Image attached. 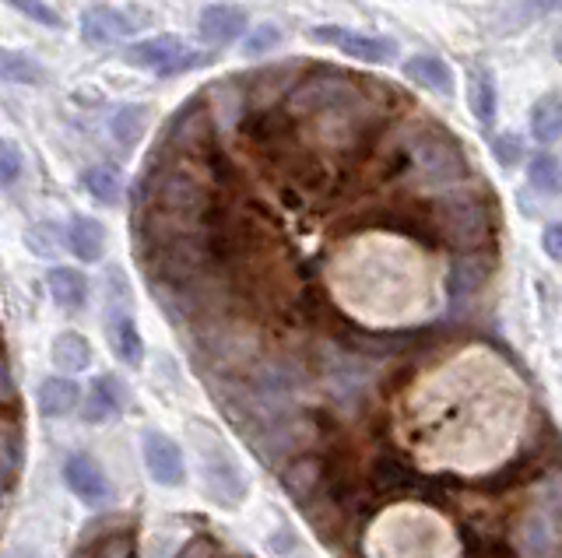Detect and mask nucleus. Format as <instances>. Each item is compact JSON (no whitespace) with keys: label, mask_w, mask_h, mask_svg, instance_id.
<instances>
[{"label":"nucleus","mask_w":562,"mask_h":558,"mask_svg":"<svg viewBox=\"0 0 562 558\" xmlns=\"http://www.w3.org/2000/svg\"><path fill=\"white\" fill-rule=\"evenodd\" d=\"M190 443L198 449V470H201V485L211 502L225 505V510H236L246 499V488L250 481L243 478L236 453L228 449V443L218 435L215 425H207L204 418H190L187 422Z\"/></svg>","instance_id":"obj_1"},{"label":"nucleus","mask_w":562,"mask_h":558,"mask_svg":"<svg viewBox=\"0 0 562 558\" xmlns=\"http://www.w3.org/2000/svg\"><path fill=\"white\" fill-rule=\"evenodd\" d=\"M562 537V470H549L531 499V510L514 527V548L520 558H555Z\"/></svg>","instance_id":"obj_2"},{"label":"nucleus","mask_w":562,"mask_h":558,"mask_svg":"<svg viewBox=\"0 0 562 558\" xmlns=\"http://www.w3.org/2000/svg\"><path fill=\"white\" fill-rule=\"evenodd\" d=\"M439 232L457 250H479L492 239V207L474 190H453L436 201Z\"/></svg>","instance_id":"obj_3"},{"label":"nucleus","mask_w":562,"mask_h":558,"mask_svg":"<svg viewBox=\"0 0 562 558\" xmlns=\"http://www.w3.org/2000/svg\"><path fill=\"white\" fill-rule=\"evenodd\" d=\"M102 327L105 338H110L113 355L123 365H137L145 362V338H140L137 320L131 312V285L127 274L120 267H110V285H105V312H102Z\"/></svg>","instance_id":"obj_4"},{"label":"nucleus","mask_w":562,"mask_h":558,"mask_svg":"<svg viewBox=\"0 0 562 558\" xmlns=\"http://www.w3.org/2000/svg\"><path fill=\"white\" fill-rule=\"evenodd\" d=\"M412 159H415V169L422 172V180H426V186H450L468 176V159L461 145L439 127H426L415 137Z\"/></svg>","instance_id":"obj_5"},{"label":"nucleus","mask_w":562,"mask_h":558,"mask_svg":"<svg viewBox=\"0 0 562 558\" xmlns=\"http://www.w3.org/2000/svg\"><path fill=\"white\" fill-rule=\"evenodd\" d=\"M127 60L140 71H148L155 78H176V75H187L193 67H204L211 57L201 54V49L187 46L180 36H151V39H140L127 49Z\"/></svg>","instance_id":"obj_6"},{"label":"nucleus","mask_w":562,"mask_h":558,"mask_svg":"<svg viewBox=\"0 0 562 558\" xmlns=\"http://www.w3.org/2000/svg\"><path fill=\"white\" fill-rule=\"evenodd\" d=\"M313 43L321 46H334L338 54H345L348 60L359 64H391L397 60V43L386 36H369V32H356L345 25H316L310 32Z\"/></svg>","instance_id":"obj_7"},{"label":"nucleus","mask_w":562,"mask_h":558,"mask_svg":"<svg viewBox=\"0 0 562 558\" xmlns=\"http://www.w3.org/2000/svg\"><path fill=\"white\" fill-rule=\"evenodd\" d=\"M140 453H145V467L155 485L162 488H180L187 481V460L183 449L176 446L172 435L158 432V429H145L140 435Z\"/></svg>","instance_id":"obj_8"},{"label":"nucleus","mask_w":562,"mask_h":558,"mask_svg":"<svg viewBox=\"0 0 562 558\" xmlns=\"http://www.w3.org/2000/svg\"><path fill=\"white\" fill-rule=\"evenodd\" d=\"M64 485L81 505H88V510H99V505H105L113 496V485L105 478V470L99 467L95 457H88V453H70L64 460Z\"/></svg>","instance_id":"obj_9"},{"label":"nucleus","mask_w":562,"mask_h":558,"mask_svg":"<svg viewBox=\"0 0 562 558\" xmlns=\"http://www.w3.org/2000/svg\"><path fill=\"white\" fill-rule=\"evenodd\" d=\"M359 92L351 89V81L341 78V75H330V71H321L313 75L310 81H303L292 95V110L295 113H316V110H338V106H348V102H356Z\"/></svg>","instance_id":"obj_10"},{"label":"nucleus","mask_w":562,"mask_h":558,"mask_svg":"<svg viewBox=\"0 0 562 558\" xmlns=\"http://www.w3.org/2000/svg\"><path fill=\"white\" fill-rule=\"evenodd\" d=\"M137 25H145V22H134L131 14H123L116 8H88L81 14V36L88 46H116L123 39H131Z\"/></svg>","instance_id":"obj_11"},{"label":"nucleus","mask_w":562,"mask_h":558,"mask_svg":"<svg viewBox=\"0 0 562 558\" xmlns=\"http://www.w3.org/2000/svg\"><path fill=\"white\" fill-rule=\"evenodd\" d=\"M123 400H127V387H123V379L105 373L92 383V394L85 400V411L81 418L88 425H102V422H113L123 411Z\"/></svg>","instance_id":"obj_12"},{"label":"nucleus","mask_w":562,"mask_h":558,"mask_svg":"<svg viewBox=\"0 0 562 558\" xmlns=\"http://www.w3.org/2000/svg\"><path fill=\"white\" fill-rule=\"evenodd\" d=\"M198 32L204 36V43L211 46H228L236 43L243 32H246V11L233 8V4H215V8H204Z\"/></svg>","instance_id":"obj_13"},{"label":"nucleus","mask_w":562,"mask_h":558,"mask_svg":"<svg viewBox=\"0 0 562 558\" xmlns=\"http://www.w3.org/2000/svg\"><path fill=\"white\" fill-rule=\"evenodd\" d=\"M67 250L75 253L85 264H95L105 253V225L99 218H88V215H75L64 232Z\"/></svg>","instance_id":"obj_14"},{"label":"nucleus","mask_w":562,"mask_h":558,"mask_svg":"<svg viewBox=\"0 0 562 558\" xmlns=\"http://www.w3.org/2000/svg\"><path fill=\"white\" fill-rule=\"evenodd\" d=\"M404 78L422 84L436 95H453V71L443 57H432V54H415L404 60Z\"/></svg>","instance_id":"obj_15"},{"label":"nucleus","mask_w":562,"mask_h":558,"mask_svg":"<svg viewBox=\"0 0 562 558\" xmlns=\"http://www.w3.org/2000/svg\"><path fill=\"white\" fill-rule=\"evenodd\" d=\"M46 288H49V299L67 312H78L88 303V277L75 267H49Z\"/></svg>","instance_id":"obj_16"},{"label":"nucleus","mask_w":562,"mask_h":558,"mask_svg":"<svg viewBox=\"0 0 562 558\" xmlns=\"http://www.w3.org/2000/svg\"><path fill=\"white\" fill-rule=\"evenodd\" d=\"M78 400H81V387L75 379H67V376H46L40 383V394H35V405H40V411L46 418H64L78 408Z\"/></svg>","instance_id":"obj_17"},{"label":"nucleus","mask_w":562,"mask_h":558,"mask_svg":"<svg viewBox=\"0 0 562 558\" xmlns=\"http://www.w3.org/2000/svg\"><path fill=\"white\" fill-rule=\"evenodd\" d=\"M53 365L64 373H85L88 365H92V344H88L85 334H78V330H64V334L53 338Z\"/></svg>","instance_id":"obj_18"},{"label":"nucleus","mask_w":562,"mask_h":558,"mask_svg":"<svg viewBox=\"0 0 562 558\" xmlns=\"http://www.w3.org/2000/svg\"><path fill=\"white\" fill-rule=\"evenodd\" d=\"M468 110L479 119V127L496 124V81L485 71V67H474L471 81H468Z\"/></svg>","instance_id":"obj_19"},{"label":"nucleus","mask_w":562,"mask_h":558,"mask_svg":"<svg viewBox=\"0 0 562 558\" xmlns=\"http://www.w3.org/2000/svg\"><path fill=\"white\" fill-rule=\"evenodd\" d=\"M531 137L538 145H552L562 137V95L549 92L531 106Z\"/></svg>","instance_id":"obj_20"},{"label":"nucleus","mask_w":562,"mask_h":558,"mask_svg":"<svg viewBox=\"0 0 562 558\" xmlns=\"http://www.w3.org/2000/svg\"><path fill=\"white\" fill-rule=\"evenodd\" d=\"M148 119H151V106H145V102H127V106H120L113 113L110 130L123 148H134L140 137H145Z\"/></svg>","instance_id":"obj_21"},{"label":"nucleus","mask_w":562,"mask_h":558,"mask_svg":"<svg viewBox=\"0 0 562 558\" xmlns=\"http://www.w3.org/2000/svg\"><path fill=\"white\" fill-rule=\"evenodd\" d=\"M321 460H313V457H299L292 460L289 467H281V485H285V492L295 499V502H303L316 492V485H321Z\"/></svg>","instance_id":"obj_22"},{"label":"nucleus","mask_w":562,"mask_h":558,"mask_svg":"<svg viewBox=\"0 0 562 558\" xmlns=\"http://www.w3.org/2000/svg\"><path fill=\"white\" fill-rule=\"evenodd\" d=\"M43 78H46L43 64L35 60L32 54L0 46V81H8V84H40Z\"/></svg>","instance_id":"obj_23"},{"label":"nucleus","mask_w":562,"mask_h":558,"mask_svg":"<svg viewBox=\"0 0 562 558\" xmlns=\"http://www.w3.org/2000/svg\"><path fill=\"white\" fill-rule=\"evenodd\" d=\"M81 183L99 204H120L123 186H120V172L113 166H88L81 172Z\"/></svg>","instance_id":"obj_24"},{"label":"nucleus","mask_w":562,"mask_h":558,"mask_svg":"<svg viewBox=\"0 0 562 558\" xmlns=\"http://www.w3.org/2000/svg\"><path fill=\"white\" fill-rule=\"evenodd\" d=\"M527 183H531L538 194H549V197H559L562 194V166L552 155H538L527 166Z\"/></svg>","instance_id":"obj_25"},{"label":"nucleus","mask_w":562,"mask_h":558,"mask_svg":"<svg viewBox=\"0 0 562 558\" xmlns=\"http://www.w3.org/2000/svg\"><path fill=\"white\" fill-rule=\"evenodd\" d=\"M485 282V264L482 260H457L450 267V295L453 299H468L482 288Z\"/></svg>","instance_id":"obj_26"},{"label":"nucleus","mask_w":562,"mask_h":558,"mask_svg":"<svg viewBox=\"0 0 562 558\" xmlns=\"http://www.w3.org/2000/svg\"><path fill=\"white\" fill-rule=\"evenodd\" d=\"M278 43H281V29L274 22H260L250 29V36L243 39V57H263Z\"/></svg>","instance_id":"obj_27"},{"label":"nucleus","mask_w":562,"mask_h":558,"mask_svg":"<svg viewBox=\"0 0 562 558\" xmlns=\"http://www.w3.org/2000/svg\"><path fill=\"white\" fill-rule=\"evenodd\" d=\"M8 4L14 11H22L25 19H32L35 25H46V29H60L64 25V19L46 4V0H8Z\"/></svg>","instance_id":"obj_28"},{"label":"nucleus","mask_w":562,"mask_h":558,"mask_svg":"<svg viewBox=\"0 0 562 558\" xmlns=\"http://www.w3.org/2000/svg\"><path fill=\"white\" fill-rule=\"evenodd\" d=\"M22 176V148L11 137H0V186H11Z\"/></svg>","instance_id":"obj_29"},{"label":"nucleus","mask_w":562,"mask_h":558,"mask_svg":"<svg viewBox=\"0 0 562 558\" xmlns=\"http://www.w3.org/2000/svg\"><path fill=\"white\" fill-rule=\"evenodd\" d=\"M492 155H496V162L503 166V169H514L517 162H520V137L517 134H503V137H496L492 141Z\"/></svg>","instance_id":"obj_30"},{"label":"nucleus","mask_w":562,"mask_h":558,"mask_svg":"<svg viewBox=\"0 0 562 558\" xmlns=\"http://www.w3.org/2000/svg\"><path fill=\"white\" fill-rule=\"evenodd\" d=\"M517 8L524 14V22H531V19H544V14L562 11V0H520Z\"/></svg>","instance_id":"obj_31"},{"label":"nucleus","mask_w":562,"mask_h":558,"mask_svg":"<svg viewBox=\"0 0 562 558\" xmlns=\"http://www.w3.org/2000/svg\"><path fill=\"white\" fill-rule=\"evenodd\" d=\"M541 250L549 253V260L562 264V221H552L549 229L541 232Z\"/></svg>","instance_id":"obj_32"},{"label":"nucleus","mask_w":562,"mask_h":558,"mask_svg":"<svg viewBox=\"0 0 562 558\" xmlns=\"http://www.w3.org/2000/svg\"><path fill=\"white\" fill-rule=\"evenodd\" d=\"M99 558H131V537L127 534L105 537V545L99 548Z\"/></svg>","instance_id":"obj_33"},{"label":"nucleus","mask_w":562,"mask_h":558,"mask_svg":"<svg viewBox=\"0 0 562 558\" xmlns=\"http://www.w3.org/2000/svg\"><path fill=\"white\" fill-rule=\"evenodd\" d=\"M14 400H18V390H14L11 369H8V362L0 358V405H14Z\"/></svg>","instance_id":"obj_34"},{"label":"nucleus","mask_w":562,"mask_h":558,"mask_svg":"<svg viewBox=\"0 0 562 558\" xmlns=\"http://www.w3.org/2000/svg\"><path fill=\"white\" fill-rule=\"evenodd\" d=\"M211 548H215V545H211V540H198V545H193V551H198V555H193V558L211 555ZM183 558H190V555H183Z\"/></svg>","instance_id":"obj_35"}]
</instances>
